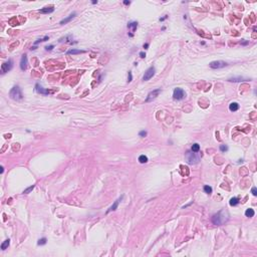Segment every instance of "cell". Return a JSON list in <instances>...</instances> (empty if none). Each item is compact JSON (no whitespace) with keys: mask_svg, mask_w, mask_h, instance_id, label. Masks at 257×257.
<instances>
[{"mask_svg":"<svg viewBox=\"0 0 257 257\" xmlns=\"http://www.w3.org/2000/svg\"><path fill=\"white\" fill-rule=\"evenodd\" d=\"M139 162H140L141 164L147 163V162H148V157H147V156H145V155H141L140 157H139Z\"/></svg>","mask_w":257,"mask_h":257,"instance_id":"ffe728a7","label":"cell"},{"mask_svg":"<svg viewBox=\"0 0 257 257\" xmlns=\"http://www.w3.org/2000/svg\"><path fill=\"white\" fill-rule=\"evenodd\" d=\"M228 219H229V214L225 210L219 211L218 213H216L212 216V222H213L214 225H217V226L223 225L224 223L228 221Z\"/></svg>","mask_w":257,"mask_h":257,"instance_id":"6da1fadb","label":"cell"},{"mask_svg":"<svg viewBox=\"0 0 257 257\" xmlns=\"http://www.w3.org/2000/svg\"><path fill=\"white\" fill-rule=\"evenodd\" d=\"M34 189V185H32V186H30V187H28V188H26L23 191V194H28V193H30L32 190Z\"/></svg>","mask_w":257,"mask_h":257,"instance_id":"603a6c76","label":"cell"},{"mask_svg":"<svg viewBox=\"0 0 257 257\" xmlns=\"http://www.w3.org/2000/svg\"><path fill=\"white\" fill-rule=\"evenodd\" d=\"M166 18H167V15H166L165 17H163V18H160V21H164V20L166 19Z\"/></svg>","mask_w":257,"mask_h":257,"instance_id":"d6a6232c","label":"cell"},{"mask_svg":"<svg viewBox=\"0 0 257 257\" xmlns=\"http://www.w3.org/2000/svg\"><path fill=\"white\" fill-rule=\"evenodd\" d=\"M229 110L231 111H236L239 110V105H238L237 103H231L229 105Z\"/></svg>","mask_w":257,"mask_h":257,"instance_id":"9a60e30c","label":"cell"},{"mask_svg":"<svg viewBox=\"0 0 257 257\" xmlns=\"http://www.w3.org/2000/svg\"><path fill=\"white\" fill-rule=\"evenodd\" d=\"M9 244H10V240H9V239H6V240L1 244V249H2V250H5V249L8 248Z\"/></svg>","mask_w":257,"mask_h":257,"instance_id":"d6986e66","label":"cell"},{"mask_svg":"<svg viewBox=\"0 0 257 257\" xmlns=\"http://www.w3.org/2000/svg\"><path fill=\"white\" fill-rule=\"evenodd\" d=\"M133 79V75H132V72L131 71H129V76H128V81L129 83H131Z\"/></svg>","mask_w":257,"mask_h":257,"instance_id":"f1b7e54d","label":"cell"},{"mask_svg":"<svg viewBox=\"0 0 257 257\" xmlns=\"http://www.w3.org/2000/svg\"><path fill=\"white\" fill-rule=\"evenodd\" d=\"M128 27H129L130 29H132V31L134 32V31H135L136 29H137V27H138V22H136V21L131 22V23H129Z\"/></svg>","mask_w":257,"mask_h":257,"instance_id":"ac0fdd59","label":"cell"},{"mask_svg":"<svg viewBox=\"0 0 257 257\" xmlns=\"http://www.w3.org/2000/svg\"><path fill=\"white\" fill-rule=\"evenodd\" d=\"M12 67H13V61H12V59H8V60L5 61L4 63H2V65H1V73L4 74L6 72L10 71V70L12 69Z\"/></svg>","mask_w":257,"mask_h":257,"instance_id":"277c9868","label":"cell"},{"mask_svg":"<svg viewBox=\"0 0 257 257\" xmlns=\"http://www.w3.org/2000/svg\"><path fill=\"white\" fill-rule=\"evenodd\" d=\"M0 169H1V174H2V173H3V171H4V168H3V167H1V168H0Z\"/></svg>","mask_w":257,"mask_h":257,"instance_id":"d590c367","label":"cell"},{"mask_svg":"<svg viewBox=\"0 0 257 257\" xmlns=\"http://www.w3.org/2000/svg\"><path fill=\"white\" fill-rule=\"evenodd\" d=\"M122 199H123V196H122V197H121V198L119 199V200H117V201H115V203H114L113 205H111V206L110 207V209L107 211V213H110V212H111V211H115V209H117V208H118V206H119V202H120V201H121Z\"/></svg>","mask_w":257,"mask_h":257,"instance_id":"5bb4252c","label":"cell"},{"mask_svg":"<svg viewBox=\"0 0 257 257\" xmlns=\"http://www.w3.org/2000/svg\"><path fill=\"white\" fill-rule=\"evenodd\" d=\"M251 193H252L253 196H257V189H256L255 187H253V188L251 189Z\"/></svg>","mask_w":257,"mask_h":257,"instance_id":"4316f807","label":"cell"},{"mask_svg":"<svg viewBox=\"0 0 257 257\" xmlns=\"http://www.w3.org/2000/svg\"><path fill=\"white\" fill-rule=\"evenodd\" d=\"M191 151H193V152H195V153H198L199 151H200V145L199 144H193V146H192V148H191Z\"/></svg>","mask_w":257,"mask_h":257,"instance_id":"44dd1931","label":"cell"},{"mask_svg":"<svg viewBox=\"0 0 257 257\" xmlns=\"http://www.w3.org/2000/svg\"><path fill=\"white\" fill-rule=\"evenodd\" d=\"M75 15H76V13H75V12L71 13V14H70V15H69L68 17L64 18V19H62V20H61L60 22H59V24H61V25H63V24H66V23H67V22H69L70 20H71L72 18H73L74 16H75Z\"/></svg>","mask_w":257,"mask_h":257,"instance_id":"7c38bea8","label":"cell"},{"mask_svg":"<svg viewBox=\"0 0 257 257\" xmlns=\"http://www.w3.org/2000/svg\"><path fill=\"white\" fill-rule=\"evenodd\" d=\"M254 214H255V212L253 209H251V208H249V209H247L246 211H245V216H246V217H249V218L253 217Z\"/></svg>","mask_w":257,"mask_h":257,"instance_id":"e0dca14e","label":"cell"},{"mask_svg":"<svg viewBox=\"0 0 257 257\" xmlns=\"http://www.w3.org/2000/svg\"><path fill=\"white\" fill-rule=\"evenodd\" d=\"M220 151H222V152L228 151V147L225 146V145H221V146H220Z\"/></svg>","mask_w":257,"mask_h":257,"instance_id":"484cf974","label":"cell"},{"mask_svg":"<svg viewBox=\"0 0 257 257\" xmlns=\"http://www.w3.org/2000/svg\"><path fill=\"white\" fill-rule=\"evenodd\" d=\"M230 205L231 206H236V205L239 203V201H238V199L236 198V197H233V198H231L230 199Z\"/></svg>","mask_w":257,"mask_h":257,"instance_id":"7402d4cb","label":"cell"},{"mask_svg":"<svg viewBox=\"0 0 257 257\" xmlns=\"http://www.w3.org/2000/svg\"><path fill=\"white\" fill-rule=\"evenodd\" d=\"M140 56L142 57V58L146 57V53H145V52H143V51H142V52H140Z\"/></svg>","mask_w":257,"mask_h":257,"instance_id":"4dcf8cb0","label":"cell"},{"mask_svg":"<svg viewBox=\"0 0 257 257\" xmlns=\"http://www.w3.org/2000/svg\"><path fill=\"white\" fill-rule=\"evenodd\" d=\"M46 243V238H42V239H39L38 242H37V244L38 245H44Z\"/></svg>","mask_w":257,"mask_h":257,"instance_id":"d4e9b609","label":"cell"},{"mask_svg":"<svg viewBox=\"0 0 257 257\" xmlns=\"http://www.w3.org/2000/svg\"><path fill=\"white\" fill-rule=\"evenodd\" d=\"M159 94H161V89H160V88H158V89H155V91H151L150 94L148 95V96H147V99H146V103H150V102H152L153 99H156V98H157V96L159 95Z\"/></svg>","mask_w":257,"mask_h":257,"instance_id":"ba28073f","label":"cell"},{"mask_svg":"<svg viewBox=\"0 0 257 257\" xmlns=\"http://www.w3.org/2000/svg\"><path fill=\"white\" fill-rule=\"evenodd\" d=\"M9 96L11 99L16 100V102H20L23 99V94L21 91V88L18 85H14V87L10 89L9 91Z\"/></svg>","mask_w":257,"mask_h":257,"instance_id":"7a4b0ae2","label":"cell"},{"mask_svg":"<svg viewBox=\"0 0 257 257\" xmlns=\"http://www.w3.org/2000/svg\"><path fill=\"white\" fill-rule=\"evenodd\" d=\"M28 66V59H27V55L24 54L22 55V57L20 59V68L22 70H26Z\"/></svg>","mask_w":257,"mask_h":257,"instance_id":"9c48e42d","label":"cell"},{"mask_svg":"<svg viewBox=\"0 0 257 257\" xmlns=\"http://www.w3.org/2000/svg\"><path fill=\"white\" fill-rule=\"evenodd\" d=\"M185 96H186V94H185V91L182 88L177 87V88L174 89V92H173V99H174L181 100V99H183Z\"/></svg>","mask_w":257,"mask_h":257,"instance_id":"5b68a950","label":"cell"},{"mask_svg":"<svg viewBox=\"0 0 257 257\" xmlns=\"http://www.w3.org/2000/svg\"><path fill=\"white\" fill-rule=\"evenodd\" d=\"M185 159H186V162H187L189 165H195V164L199 163V161H200V157L197 155V153L193 152V151H188L186 153Z\"/></svg>","mask_w":257,"mask_h":257,"instance_id":"3957f363","label":"cell"},{"mask_svg":"<svg viewBox=\"0 0 257 257\" xmlns=\"http://www.w3.org/2000/svg\"><path fill=\"white\" fill-rule=\"evenodd\" d=\"M209 66L213 69H219V68H223V67H225V66H227V63L225 61H222V60H215V61L210 62Z\"/></svg>","mask_w":257,"mask_h":257,"instance_id":"8992f818","label":"cell"},{"mask_svg":"<svg viewBox=\"0 0 257 257\" xmlns=\"http://www.w3.org/2000/svg\"><path fill=\"white\" fill-rule=\"evenodd\" d=\"M154 74H155V67L154 66H151L150 68H148L146 70V72H145L144 74V77H143V79L145 81H147L149 79H151L153 76H154Z\"/></svg>","mask_w":257,"mask_h":257,"instance_id":"52a82bcc","label":"cell"},{"mask_svg":"<svg viewBox=\"0 0 257 257\" xmlns=\"http://www.w3.org/2000/svg\"><path fill=\"white\" fill-rule=\"evenodd\" d=\"M84 50H80V49H70L68 50L66 54H79V53H83Z\"/></svg>","mask_w":257,"mask_h":257,"instance_id":"2e32d148","label":"cell"},{"mask_svg":"<svg viewBox=\"0 0 257 257\" xmlns=\"http://www.w3.org/2000/svg\"><path fill=\"white\" fill-rule=\"evenodd\" d=\"M130 3H131L130 1H124V4H126V5H129Z\"/></svg>","mask_w":257,"mask_h":257,"instance_id":"836d02e7","label":"cell"},{"mask_svg":"<svg viewBox=\"0 0 257 257\" xmlns=\"http://www.w3.org/2000/svg\"><path fill=\"white\" fill-rule=\"evenodd\" d=\"M54 11L53 7H44L42 9H39L38 12L39 13H44V14H48V13H52Z\"/></svg>","mask_w":257,"mask_h":257,"instance_id":"8fae6325","label":"cell"},{"mask_svg":"<svg viewBox=\"0 0 257 257\" xmlns=\"http://www.w3.org/2000/svg\"><path fill=\"white\" fill-rule=\"evenodd\" d=\"M53 47H54L53 45H49V46H46V47H45V49H46V50H52V49H53Z\"/></svg>","mask_w":257,"mask_h":257,"instance_id":"f546056e","label":"cell"},{"mask_svg":"<svg viewBox=\"0 0 257 257\" xmlns=\"http://www.w3.org/2000/svg\"><path fill=\"white\" fill-rule=\"evenodd\" d=\"M228 80L232 81V83H239V81L248 80V79H245V77H242V76H233V77H231V79H229Z\"/></svg>","mask_w":257,"mask_h":257,"instance_id":"4fadbf2b","label":"cell"},{"mask_svg":"<svg viewBox=\"0 0 257 257\" xmlns=\"http://www.w3.org/2000/svg\"><path fill=\"white\" fill-rule=\"evenodd\" d=\"M148 46H149V44H148V43H146V44H144V48H147Z\"/></svg>","mask_w":257,"mask_h":257,"instance_id":"e575fe53","label":"cell"},{"mask_svg":"<svg viewBox=\"0 0 257 257\" xmlns=\"http://www.w3.org/2000/svg\"><path fill=\"white\" fill-rule=\"evenodd\" d=\"M35 89H36L37 92H39V94H41V95H48V94H49V91H46V89H44V88L41 87V85H39L38 83L35 85Z\"/></svg>","mask_w":257,"mask_h":257,"instance_id":"30bf717a","label":"cell"},{"mask_svg":"<svg viewBox=\"0 0 257 257\" xmlns=\"http://www.w3.org/2000/svg\"><path fill=\"white\" fill-rule=\"evenodd\" d=\"M248 43H249V41H242L241 42L242 45H246V44H248Z\"/></svg>","mask_w":257,"mask_h":257,"instance_id":"1f68e13d","label":"cell"},{"mask_svg":"<svg viewBox=\"0 0 257 257\" xmlns=\"http://www.w3.org/2000/svg\"><path fill=\"white\" fill-rule=\"evenodd\" d=\"M204 191L207 193V194H211L212 193V188L210 186H204Z\"/></svg>","mask_w":257,"mask_h":257,"instance_id":"cb8c5ba5","label":"cell"},{"mask_svg":"<svg viewBox=\"0 0 257 257\" xmlns=\"http://www.w3.org/2000/svg\"><path fill=\"white\" fill-rule=\"evenodd\" d=\"M139 136H140V137H146V136H147V132H146V131H141V132L139 133Z\"/></svg>","mask_w":257,"mask_h":257,"instance_id":"83f0119b","label":"cell"}]
</instances>
